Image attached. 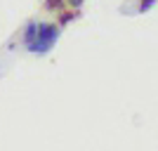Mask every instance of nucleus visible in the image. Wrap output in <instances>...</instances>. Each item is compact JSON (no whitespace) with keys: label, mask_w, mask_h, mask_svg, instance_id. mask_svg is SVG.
I'll use <instances>...</instances> for the list:
<instances>
[{"label":"nucleus","mask_w":158,"mask_h":151,"mask_svg":"<svg viewBox=\"0 0 158 151\" xmlns=\"http://www.w3.org/2000/svg\"><path fill=\"white\" fill-rule=\"evenodd\" d=\"M59 31H61L59 24H52V21H40V24H38V36H35V40H33L26 50H28L31 54H35V57L47 54L54 45H57V40H59Z\"/></svg>","instance_id":"obj_1"},{"label":"nucleus","mask_w":158,"mask_h":151,"mask_svg":"<svg viewBox=\"0 0 158 151\" xmlns=\"http://www.w3.org/2000/svg\"><path fill=\"white\" fill-rule=\"evenodd\" d=\"M35 36H38V21L31 19L26 21V26H24V33H21V43H24V47H28L35 40Z\"/></svg>","instance_id":"obj_2"},{"label":"nucleus","mask_w":158,"mask_h":151,"mask_svg":"<svg viewBox=\"0 0 158 151\" xmlns=\"http://www.w3.org/2000/svg\"><path fill=\"white\" fill-rule=\"evenodd\" d=\"M57 14H59V19H57V24H59V28L69 26L71 21H76V19H78V17H80V14H78V10H73V7H71V10H66V7H64V10H61V12H57Z\"/></svg>","instance_id":"obj_3"},{"label":"nucleus","mask_w":158,"mask_h":151,"mask_svg":"<svg viewBox=\"0 0 158 151\" xmlns=\"http://www.w3.org/2000/svg\"><path fill=\"white\" fill-rule=\"evenodd\" d=\"M43 7H45L47 12H61V10L66 7V0H45Z\"/></svg>","instance_id":"obj_4"},{"label":"nucleus","mask_w":158,"mask_h":151,"mask_svg":"<svg viewBox=\"0 0 158 151\" xmlns=\"http://www.w3.org/2000/svg\"><path fill=\"white\" fill-rule=\"evenodd\" d=\"M153 5H156V0H142L139 2V12H149Z\"/></svg>","instance_id":"obj_5"},{"label":"nucleus","mask_w":158,"mask_h":151,"mask_svg":"<svg viewBox=\"0 0 158 151\" xmlns=\"http://www.w3.org/2000/svg\"><path fill=\"white\" fill-rule=\"evenodd\" d=\"M85 0H66V5L69 7H73V10H80V5H83Z\"/></svg>","instance_id":"obj_6"}]
</instances>
